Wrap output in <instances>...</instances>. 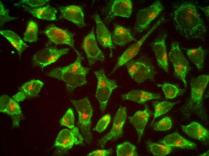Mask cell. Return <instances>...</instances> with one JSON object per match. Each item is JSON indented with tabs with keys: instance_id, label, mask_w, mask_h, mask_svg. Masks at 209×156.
Here are the masks:
<instances>
[{
	"instance_id": "cell-12",
	"label": "cell",
	"mask_w": 209,
	"mask_h": 156,
	"mask_svg": "<svg viewBox=\"0 0 209 156\" xmlns=\"http://www.w3.org/2000/svg\"><path fill=\"white\" fill-rule=\"evenodd\" d=\"M44 33L52 43L56 45H68L73 48L77 56L82 57L81 54L75 47L73 33L52 24L47 27L44 31Z\"/></svg>"
},
{
	"instance_id": "cell-40",
	"label": "cell",
	"mask_w": 209,
	"mask_h": 156,
	"mask_svg": "<svg viewBox=\"0 0 209 156\" xmlns=\"http://www.w3.org/2000/svg\"><path fill=\"white\" fill-rule=\"evenodd\" d=\"M73 135L75 145L81 144L83 140L82 136L80 133L78 128L74 127L71 130Z\"/></svg>"
},
{
	"instance_id": "cell-30",
	"label": "cell",
	"mask_w": 209,
	"mask_h": 156,
	"mask_svg": "<svg viewBox=\"0 0 209 156\" xmlns=\"http://www.w3.org/2000/svg\"><path fill=\"white\" fill-rule=\"evenodd\" d=\"M159 86L162 87L167 99H172L177 96L182 95L185 92V89L180 88L177 85L168 82L159 85Z\"/></svg>"
},
{
	"instance_id": "cell-3",
	"label": "cell",
	"mask_w": 209,
	"mask_h": 156,
	"mask_svg": "<svg viewBox=\"0 0 209 156\" xmlns=\"http://www.w3.org/2000/svg\"><path fill=\"white\" fill-rule=\"evenodd\" d=\"M83 59L82 57L77 55L76 60L72 63L64 67L53 68L47 75L64 81L67 91L72 92L76 87L87 83L86 76L90 69L82 65Z\"/></svg>"
},
{
	"instance_id": "cell-22",
	"label": "cell",
	"mask_w": 209,
	"mask_h": 156,
	"mask_svg": "<svg viewBox=\"0 0 209 156\" xmlns=\"http://www.w3.org/2000/svg\"><path fill=\"white\" fill-rule=\"evenodd\" d=\"M159 142L171 147L190 149H195L197 146L196 144L184 138L177 132L166 136Z\"/></svg>"
},
{
	"instance_id": "cell-32",
	"label": "cell",
	"mask_w": 209,
	"mask_h": 156,
	"mask_svg": "<svg viewBox=\"0 0 209 156\" xmlns=\"http://www.w3.org/2000/svg\"><path fill=\"white\" fill-rule=\"evenodd\" d=\"M118 156H137L138 155L135 146L129 142L125 141L116 147Z\"/></svg>"
},
{
	"instance_id": "cell-10",
	"label": "cell",
	"mask_w": 209,
	"mask_h": 156,
	"mask_svg": "<svg viewBox=\"0 0 209 156\" xmlns=\"http://www.w3.org/2000/svg\"><path fill=\"white\" fill-rule=\"evenodd\" d=\"M126 117V107L120 105L114 118L111 130L99 140L98 144L103 147L108 141H114L121 137L123 135V127Z\"/></svg>"
},
{
	"instance_id": "cell-8",
	"label": "cell",
	"mask_w": 209,
	"mask_h": 156,
	"mask_svg": "<svg viewBox=\"0 0 209 156\" xmlns=\"http://www.w3.org/2000/svg\"><path fill=\"white\" fill-rule=\"evenodd\" d=\"M164 8L162 3L157 0L149 6L139 10L134 27L135 32L140 33L147 29L151 22L158 17Z\"/></svg>"
},
{
	"instance_id": "cell-2",
	"label": "cell",
	"mask_w": 209,
	"mask_h": 156,
	"mask_svg": "<svg viewBox=\"0 0 209 156\" xmlns=\"http://www.w3.org/2000/svg\"><path fill=\"white\" fill-rule=\"evenodd\" d=\"M209 80V76L207 75H202L190 80V96L180 109L182 113L186 118H189L194 114L202 121H207V111L203 98Z\"/></svg>"
},
{
	"instance_id": "cell-23",
	"label": "cell",
	"mask_w": 209,
	"mask_h": 156,
	"mask_svg": "<svg viewBox=\"0 0 209 156\" xmlns=\"http://www.w3.org/2000/svg\"><path fill=\"white\" fill-rule=\"evenodd\" d=\"M123 100H130L139 104H144L152 99L159 100L161 96L159 94H155L143 90H132L121 96Z\"/></svg>"
},
{
	"instance_id": "cell-41",
	"label": "cell",
	"mask_w": 209,
	"mask_h": 156,
	"mask_svg": "<svg viewBox=\"0 0 209 156\" xmlns=\"http://www.w3.org/2000/svg\"><path fill=\"white\" fill-rule=\"evenodd\" d=\"M209 7L208 6L206 7H199V8L204 12L208 20L209 19Z\"/></svg>"
},
{
	"instance_id": "cell-17",
	"label": "cell",
	"mask_w": 209,
	"mask_h": 156,
	"mask_svg": "<svg viewBox=\"0 0 209 156\" xmlns=\"http://www.w3.org/2000/svg\"><path fill=\"white\" fill-rule=\"evenodd\" d=\"M92 17L96 22L97 39L103 47L109 49L110 51V56L111 57L112 50L115 49L111 36L98 14L96 13L94 14Z\"/></svg>"
},
{
	"instance_id": "cell-7",
	"label": "cell",
	"mask_w": 209,
	"mask_h": 156,
	"mask_svg": "<svg viewBox=\"0 0 209 156\" xmlns=\"http://www.w3.org/2000/svg\"><path fill=\"white\" fill-rule=\"evenodd\" d=\"M168 56L174 67L175 76L182 81L186 88V76L191 68L187 60L182 52L178 42H173L172 43Z\"/></svg>"
},
{
	"instance_id": "cell-37",
	"label": "cell",
	"mask_w": 209,
	"mask_h": 156,
	"mask_svg": "<svg viewBox=\"0 0 209 156\" xmlns=\"http://www.w3.org/2000/svg\"><path fill=\"white\" fill-rule=\"evenodd\" d=\"M17 18L11 17L9 15V10L6 9L2 3L0 2V23L2 27L5 22L16 19Z\"/></svg>"
},
{
	"instance_id": "cell-39",
	"label": "cell",
	"mask_w": 209,
	"mask_h": 156,
	"mask_svg": "<svg viewBox=\"0 0 209 156\" xmlns=\"http://www.w3.org/2000/svg\"><path fill=\"white\" fill-rule=\"evenodd\" d=\"M113 152L112 148L107 150H97L92 152L87 156H108L112 154Z\"/></svg>"
},
{
	"instance_id": "cell-11",
	"label": "cell",
	"mask_w": 209,
	"mask_h": 156,
	"mask_svg": "<svg viewBox=\"0 0 209 156\" xmlns=\"http://www.w3.org/2000/svg\"><path fill=\"white\" fill-rule=\"evenodd\" d=\"M69 50L68 48L47 47L38 51L33 56V61L42 70L46 66L55 62L62 56L68 54Z\"/></svg>"
},
{
	"instance_id": "cell-9",
	"label": "cell",
	"mask_w": 209,
	"mask_h": 156,
	"mask_svg": "<svg viewBox=\"0 0 209 156\" xmlns=\"http://www.w3.org/2000/svg\"><path fill=\"white\" fill-rule=\"evenodd\" d=\"M165 20L164 16H162L140 40L129 47L118 58L114 68L110 74V75H111L118 68L124 65L135 56L138 53L141 45L146 39Z\"/></svg>"
},
{
	"instance_id": "cell-42",
	"label": "cell",
	"mask_w": 209,
	"mask_h": 156,
	"mask_svg": "<svg viewBox=\"0 0 209 156\" xmlns=\"http://www.w3.org/2000/svg\"><path fill=\"white\" fill-rule=\"evenodd\" d=\"M200 156H209V151L202 154H200Z\"/></svg>"
},
{
	"instance_id": "cell-6",
	"label": "cell",
	"mask_w": 209,
	"mask_h": 156,
	"mask_svg": "<svg viewBox=\"0 0 209 156\" xmlns=\"http://www.w3.org/2000/svg\"><path fill=\"white\" fill-rule=\"evenodd\" d=\"M94 73L97 80L95 96L99 102L101 111L103 112L106 109L112 93L118 86L115 80L107 77L103 69L94 71Z\"/></svg>"
},
{
	"instance_id": "cell-4",
	"label": "cell",
	"mask_w": 209,
	"mask_h": 156,
	"mask_svg": "<svg viewBox=\"0 0 209 156\" xmlns=\"http://www.w3.org/2000/svg\"><path fill=\"white\" fill-rule=\"evenodd\" d=\"M77 111L79 116L77 124L85 142L91 143L92 135L91 128L93 110L87 97L78 100L70 99Z\"/></svg>"
},
{
	"instance_id": "cell-34",
	"label": "cell",
	"mask_w": 209,
	"mask_h": 156,
	"mask_svg": "<svg viewBox=\"0 0 209 156\" xmlns=\"http://www.w3.org/2000/svg\"><path fill=\"white\" fill-rule=\"evenodd\" d=\"M74 120L73 110L72 108H69L60 120V123L61 125L72 129L74 127Z\"/></svg>"
},
{
	"instance_id": "cell-14",
	"label": "cell",
	"mask_w": 209,
	"mask_h": 156,
	"mask_svg": "<svg viewBox=\"0 0 209 156\" xmlns=\"http://www.w3.org/2000/svg\"><path fill=\"white\" fill-rule=\"evenodd\" d=\"M0 111L11 117L14 126H19L23 113L17 102L7 95H2L0 98Z\"/></svg>"
},
{
	"instance_id": "cell-33",
	"label": "cell",
	"mask_w": 209,
	"mask_h": 156,
	"mask_svg": "<svg viewBox=\"0 0 209 156\" xmlns=\"http://www.w3.org/2000/svg\"><path fill=\"white\" fill-rule=\"evenodd\" d=\"M38 24L32 20L28 22L26 31L24 34L23 40L32 43L38 40Z\"/></svg>"
},
{
	"instance_id": "cell-16",
	"label": "cell",
	"mask_w": 209,
	"mask_h": 156,
	"mask_svg": "<svg viewBox=\"0 0 209 156\" xmlns=\"http://www.w3.org/2000/svg\"><path fill=\"white\" fill-rule=\"evenodd\" d=\"M132 8V2L130 0H114L110 6L106 20L110 22L117 16L129 18Z\"/></svg>"
},
{
	"instance_id": "cell-19",
	"label": "cell",
	"mask_w": 209,
	"mask_h": 156,
	"mask_svg": "<svg viewBox=\"0 0 209 156\" xmlns=\"http://www.w3.org/2000/svg\"><path fill=\"white\" fill-rule=\"evenodd\" d=\"M152 114V112L149 108L147 104H146L144 110L138 111L132 116L128 117L129 122L137 130L138 135V143H139L141 141L144 134L145 127Z\"/></svg>"
},
{
	"instance_id": "cell-24",
	"label": "cell",
	"mask_w": 209,
	"mask_h": 156,
	"mask_svg": "<svg viewBox=\"0 0 209 156\" xmlns=\"http://www.w3.org/2000/svg\"><path fill=\"white\" fill-rule=\"evenodd\" d=\"M21 6L26 11L38 19L48 21H53L56 19L57 11L49 5L35 8L27 5Z\"/></svg>"
},
{
	"instance_id": "cell-5",
	"label": "cell",
	"mask_w": 209,
	"mask_h": 156,
	"mask_svg": "<svg viewBox=\"0 0 209 156\" xmlns=\"http://www.w3.org/2000/svg\"><path fill=\"white\" fill-rule=\"evenodd\" d=\"M124 65L131 78L136 82L140 83L147 80L154 81L156 71L151 62L147 58L131 60Z\"/></svg>"
},
{
	"instance_id": "cell-20",
	"label": "cell",
	"mask_w": 209,
	"mask_h": 156,
	"mask_svg": "<svg viewBox=\"0 0 209 156\" xmlns=\"http://www.w3.org/2000/svg\"><path fill=\"white\" fill-rule=\"evenodd\" d=\"M44 83L39 80H33L23 84L19 91L13 96L17 102L22 101L28 97L37 96L43 86Z\"/></svg>"
},
{
	"instance_id": "cell-35",
	"label": "cell",
	"mask_w": 209,
	"mask_h": 156,
	"mask_svg": "<svg viewBox=\"0 0 209 156\" xmlns=\"http://www.w3.org/2000/svg\"><path fill=\"white\" fill-rule=\"evenodd\" d=\"M172 124L171 118L165 117L153 125L154 129L156 131H166L169 130Z\"/></svg>"
},
{
	"instance_id": "cell-1",
	"label": "cell",
	"mask_w": 209,
	"mask_h": 156,
	"mask_svg": "<svg viewBox=\"0 0 209 156\" xmlns=\"http://www.w3.org/2000/svg\"><path fill=\"white\" fill-rule=\"evenodd\" d=\"M172 17L176 30L183 36L188 39L203 40L207 27L193 2L174 4Z\"/></svg>"
},
{
	"instance_id": "cell-18",
	"label": "cell",
	"mask_w": 209,
	"mask_h": 156,
	"mask_svg": "<svg viewBox=\"0 0 209 156\" xmlns=\"http://www.w3.org/2000/svg\"><path fill=\"white\" fill-rule=\"evenodd\" d=\"M62 17L80 28L86 26L84 15L82 7L77 5H70L59 7Z\"/></svg>"
},
{
	"instance_id": "cell-38",
	"label": "cell",
	"mask_w": 209,
	"mask_h": 156,
	"mask_svg": "<svg viewBox=\"0 0 209 156\" xmlns=\"http://www.w3.org/2000/svg\"><path fill=\"white\" fill-rule=\"evenodd\" d=\"M49 0H21L19 2L14 4L15 6H18L20 4H27L32 7H31L39 8L43 6Z\"/></svg>"
},
{
	"instance_id": "cell-21",
	"label": "cell",
	"mask_w": 209,
	"mask_h": 156,
	"mask_svg": "<svg viewBox=\"0 0 209 156\" xmlns=\"http://www.w3.org/2000/svg\"><path fill=\"white\" fill-rule=\"evenodd\" d=\"M183 132L189 137L206 144L208 142V130L199 123L192 122L187 125H181Z\"/></svg>"
},
{
	"instance_id": "cell-26",
	"label": "cell",
	"mask_w": 209,
	"mask_h": 156,
	"mask_svg": "<svg viewBox=\"0 0 209 156\" xmlns=\"http://www.w3.org/2000/svg\"><path fill=\"white\" fill-rule=\"evenodd\" d=\"M187 55L189 60L196 66L198 70H202L206 56L207 53V50L201 46L197 48L185 49Z\"/></svg>"
},
{
	"instance_id": "cell-25",
	"label": "cell",
	"mask_w": 209,
	"mask_h": 156,
	"mask_svg": "<svg viewBox=\"0 0 209 156\" xmlns=\"http://www.w3.org/2000/svg\"><path fill=\"white\" fill-rule=\"evenodd\" d=\"M111 37L113 42L121 47L132 41H137L132 35L129 29L117 24L114 25Z\"/></svg>"
},
{
	"instance_id": "cell-13",
	"label": "cell",
	"mask_w": 209,
	"mask_h": 156,
	"mask_svg": "<svg viewBox=\"0 0 209 156\" xmlns=\"http://www.w3.org/2000/svg\"><path fill=\"white\" fill-rule=\"evenodd\" d=\"M81 47L85 53L89 65L92 66L97 61L104 60V53L100 49L95 38L94 27L84 38Z\"/></svg>"
},
{
	"instance_id": "cell-27",
	"label": "cell",
	"mask_w": 209,
	"mask_h": 156,
	"mask_svg": "<svg viewBox=\"0 0 209 156\" xmlns=\"http://www.w3.org/2000/svg\"><path fill=\"white\" fill-rule=\"evenodd\" d=\"M0 34L5 38L17 50L20 58L23 52L28 46L17 34L11 30L0 31Z\"/></svg>"
},
{
	"instance_id": "cell-15",
	"label": "cell",
	"mask_w": 209,
	"mask_h": 156,
	"mask_svg": "<svg viewBox=\"0 0 209 156\" xmlns=\"http://www.w3.org/2000/svg\"><path fill=\"white\" fill-rule=\"evenodd\" d=\"M167 33L160 34L152 44L158 65L165 72H168V63L165 40Z\"/></svg>"
},
{
	"instance_id": "cell-31",
	"label": "cell",
	"mask_w": 209,
	"mask_h": 156,
	"mask_svg": "<svg viewBox=\"0 0 209 156\" xmlns=\"http://www.w3.org/2000/svg\"><path fill=\"white\" fill-rule=\"evenodd\" d=\"M146 144L149 151L155 155L165 156L169 154L172 150L171 147L154 143L150 140H148Z\"/></svg>"
},
{
	"instance_id": "cell-29",
	"label": "cell",
	"mask_w": 209,
	"mask_h": 156,
	"mask_svg": "<svg viewBox=\"0 0 209 156\" xmlns=\"http://www.w3.org/2000/svg\"><path fill=\"white\" fill-rule=\"evenodd\" d=\"M178 101L174 102H171L167 101L159 102L157 101H153L152 104L155 109L154 117L151 123V126L154 121L159 116L162 115L169 111L176 104L180 103Z\"/></svg>"
},
{
	"instance_id": "cell-36",
	"label": "cell",
	"mask_w": 209,
	"mask_h": 156,
	"mask_svg": "<svg viewBox=\"0 0 209 156\" xmlns=\"http://www.w3.org/2000/svg\"><path fill=\"white\" fill-rule=\"evenodd\" d=\"M111 120V116L109 114L104 115L99 120L93 130L98 133L102 132L106 128Z\"/></svg>"
},
{
	"instance_id": "cell-28",
	"label": "cell",
	"mask_w": 209,
	"mask_h": 156,
	"mask_svg": "<svg viewBox=\"0 0 209 156\" xmlns=\"http://www.w3.org/2000/svg\"><path fill=\"white\" fill-rule=\"evenodd\" d=\"M74 143L73 134L71 130L64 129L59 133L55 141L54 146L62 149L71 148Z\"/></svg>"
}]
</instances>
